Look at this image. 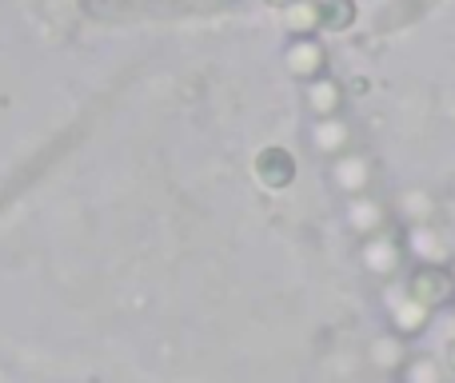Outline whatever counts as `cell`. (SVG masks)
I'll list each match as a JSON object with an SVG mask.
<instances>
[{
  "label": "cell",
  "instance_id": "6da1fadb",
  "mask_svg": "<svg viewBox=\"0 0 455 383\" xmlns=\"http://www.w3.org/2000/svg\"><path fill=\"white\" fill-rule=\"evenodd\" d=\"M256 172L267 188H288V184L296 180V160H291L283 148H264L256 160Z\"/></svg>",
  "mask_w": 455,
  "mask_h": 383
},
{
  "label": "cell",
  "instance_id": "7a4b0ae2",
  "mask_svg": "<svg viewBox=\"0 0 455 383\" xmlns=\"http://www.w3.org/2000/svg\"><path fill=\"white\" fill-rule=\"evenodd\" d=\"M411 296L427 307L443 304V299L451 296V275L443 272V267H419L416 280H411Z\"/></svg>",
  "mask_w": 455,
  "mask_h": 383
},
{
  "label": "cell",
  "instance_id": "3957f363",
  "mask_svg": "<svg viewBox=\"0 0 455 383\" xmlns=\"http://www.w3.org/2000/svg\"><path fill=\"white\" fill-rule=\"evenodd\" d=\"M315 16H320L323 28L344 32V28H352V20H355V4L352 0H320V4H315Z\"/></svg>",
  "mask_w": 455,
  "mask_h": 383
},
{
  "label": "cell",
  "instance_id": "277c9868",
  "mask_svg": "<svg viewBox=\"0 0 455 383\" xmlns=\"http://www.w3.org/2000/svg\"><path fill=\"white\" fill-rule=\"evenodd\" d=\"M267 4H291V0H267Z\"/></svg>",
  "mask_w": 455,
  "mask_h": 383
},
{
  "label": "cell",
  "instance_id": "5b68a950",
  "mask_svg": "<svg viewBox=\"0 0 455 383\" xmlns=\"http://www.w3.org/2000/svg\"><path fill=\"white\" fill-rule=\"evenodd\" d=\"M451 368H455V339H451Z\"/></svg>",
  "mask_w": 455,
  "mask_h": 383
}]
</instances>
